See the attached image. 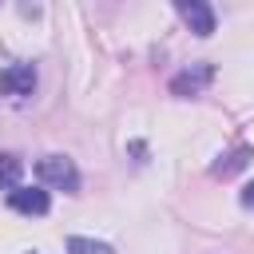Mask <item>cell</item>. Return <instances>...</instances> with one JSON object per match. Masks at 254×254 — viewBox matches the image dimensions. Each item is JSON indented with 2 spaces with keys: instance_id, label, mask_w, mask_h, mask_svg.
Instances as JSON below:
<instances>
[{
  "instance_id": "6da1fadb",
  "label": "cell",
  "mask_w": 254,
  "mask_h": 254,
  "mask_svg": "<svg viewBox=\"0 0 254 254\" xmlns=\"http://www.w3.org/2000/svg\"><path fill=\"white\" fill-rule=\"evenodd\" d=\"M36 175H40L44 187H60V190H75V187H79V171H75V163L64 159V155H44V159L36 163Z\"/></svg>"
},
{
  "instance_id": "7a4b0ae2",
  "label": "cell",
  "mask_w": 254,
  "mask_h": 254,
  "mask_svg": "<svg viewBox=\"0 0 254 254\" xmlns=\"http://www.w3.org/2000/svg\"><path fill=\"white\" fill-rule=\"evenodd\" d=\"M175 8H179V16L187 20V28H190L194 36H210V32H214V12H210V4H202V0H179Z\"/></svg>"
},
{
  "instance_id": "3957f363",
  "label": "cell",
  "mask_w": 254,
  "mask_h": 254,
  "mask_svg": "<svg viewBox=\"0 0 254 254\" xmlns=\"http://www.w3.org/2000/svg\"><path fill=\"white\" fill-rule=\"evenodd\" d=\"M210 79H214V67H210V64H194V67H187V71H179V75L171 79V91H175V95H198Z\"/></svg>"
},
{
  "instance_id": "277c9868",
  "label": "cell",
  "mask_w": 254,
  "mask_h": 254,
  "mask_svg": "<svg viewBox=\"0 0 254 254\" xmlns=\"http://www.w3.org/2000/svg\"><path fill=\"white\" fill-rule=\"evenodd\" d=\"M32 87H36V67L32 64H12V67L0 71V91H8V95H32Z\"/></svg>"
},
{
  "instance_id": "5b68a950",
  "label": "cell",
  "mask_w": 254,
  "mask_h": 254,
  "mask_svg": "<svg viewBox=\"0 0 254 254\" xmlns=\"http://www.w3.org/2000/svg\"><path fill=\"white\" fill-rule=\"evenodd\" d=\"M8 202H12V210H20V214H44V210H48V190H40V187H16V190L8 194Z\"/></svg>"
},
{
  "instance_id": "8992f818",
  "label": "cell",
  "mask_w": 254,
  "mask_h": 254,
  "mask_svg": "<svg viewBox=\"0 0 254 254\" xmlns=\"http://www.w3.org/2000/svg\"><path fill=\"white\" fill-rule=\"evenodd\" d=\"M20 175H24V163L16 155H0V190H16L20 187Z\"/></svg>"
},
{
  "instance_id": "52a82bcc",
  "label": "cell",
  "mask_w": 254,
  "mask_h": 254,
  "mask_svg": "<svg viewBox=\"0 0 254 254\" xmlns=\"http://www.w3.org/2000/svg\"><path fill=\"white\" fill-rule=\"evenodd\" d=\"M67 254H111L107 242H95V238H67Z\"/></svg>"
},
{
  "instance_id": "ba28073f",
  "label": "cell",
  "mask_w": 254,
  "mask_h": 254,
  "mask_svg": "<svg viewBox=\"0 0 254 254\" xmlns=\"http://www.w3.org/2000/svg\"><path fill=\"white\" fill-rule=\"evenodd\" d=\"M246 159H250V151H246V147H238V151H230V155H226V163H214V175H222V179H226V175H234L238 167H246Z\"/></svg>"
},
{
  "instance_id": "9c48e42d",
  "label": "cell",
  "mask_w": 254,
  "mask_h": 254,
  "mask_svg": "<svg viewBox=\"0 0 254 254\" xmlns=\"http://www.w3.org/2000/svg\"><path fill=\"white\" fill-rule=\"evenodd\" d=\"M242 206H250V210H254V183H246V187H242Z\"/></svg>"
}]
</instances>
